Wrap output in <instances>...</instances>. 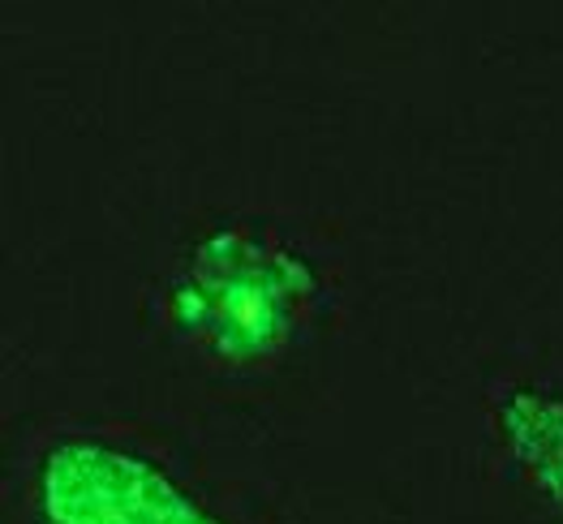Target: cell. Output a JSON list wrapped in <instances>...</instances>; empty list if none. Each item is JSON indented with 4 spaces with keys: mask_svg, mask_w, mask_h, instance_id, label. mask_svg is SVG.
I'll return each mask as SVG.
<instances>
[{
    "mask_svg": "<svg viewBox=\"0 0 563 524\" xmlns=\"http://www.w3.org/2000/svg\"><path fill=\"white\" fill-rule=\"evenodd\" d=\"M486 438L504 481L547 524H563V375L508 370L490 379Z\"/></svg>",
    "mask_w": 563,
    "mask_h": 524,
    "instance_id": "3957f363",
    "label": "cell"
},
{
    "mask_svg": "<svg viewBox=\"0 0 563 524\" xmlns=\"http://www.w3.org/2000/svg\"><path fill=\"white\" fill-rule=\"evenodd\" d=\"M340 310V263L306 224L267 211L207 215L146 288L155 335L198 375L258 387L288 375Z\"/></svg>",
    "mask_w": 563,
    "mask_h": 524,
    "instance_id": "6da1fadb",
    "label": "cell"
},
{
    "mask_svg": "<svg viewBox=\"0 0 563 524\" xmlns=\"http://www.w3.org/2000/svg\"><path fill=\"white\" fill-rule=\"evenodd\" d=\"M13 524H254L186 443L134 417H44L4 465Z\"/></svg>",
    "mask_w": 563,
    "mask_h": 524,
    "instance_id": "7a4b0ae2",
    "label": "cell"
}]
</instances>
